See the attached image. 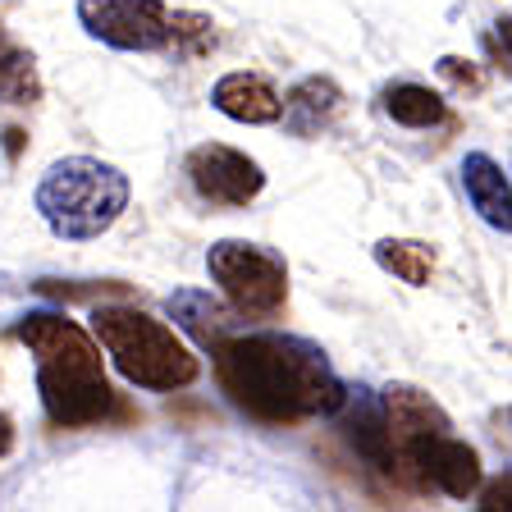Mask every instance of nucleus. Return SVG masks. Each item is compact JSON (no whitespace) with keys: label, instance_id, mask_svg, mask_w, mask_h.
Segmentation results:
<instances>
[{"label":"nucleus","instance_id":"obj_1","mask_svg":"<svg viewBox=\"0 0 512 512\" xmlns=\"http://www.w3.org/2000/svg\"><path fill=\"white\" fill-rule=\"evenodd\" d=\"M220 389L266 426H298L311 416H334L343 380L330 357L298 334H224L211 343Z\"/></svg>","mask_w":512,"mask_h":512},{"label":"nucleus","instance_id":"obj_2","mask_svg":"<svg viewBox=\"0 0 512 512\" xmlns=\"http://www.w3.org/2000/svg\"><path fill=\"white\" fill-rule=\"evenodd\" d=\"M14 339L32 352L37 394L60 430L101 426L106 416H115L119 398L106 380L101 343L78 320L60 316V311H32V316L14 320Z\"/></svg>","mask_w":512,"mask_h":512},{"label":"nucleus","instance_id":"obj_3","mask_svg":"<svg viewBox=\"0 0 512 512\" xmlns=\"http://www.w3.org/2000/svg\"><path fill=\"white\" fill-rule=\"evenodd\" d=\"M92 334L96 343L106 348V357L115 362V371L138 389L151 394H174V389H188L202 362L192 357V348L179 334L165 325V320L147 316L138 307H96L92 311Z\"/></svg>","mask_w":512,"mask_h":512},{"label":"nucleus","instance_id":"obj_4","mask_svg":"<svg viewBox=\"0 0 512 512\" xmlns=\"http://www.w3.org/2000/svg\"><path fill=\"white\" fill-rule=\"evenodd\" d=\"M37 215L46 220L55 238L87 243L115 229V220L128 206V179L96 156H64L37 183Z\"/></svg>","mask_w":512,"mask_h":512},{"label":"nucleus","instance_id":"obj_5","mask_svg":"<svg viewBox=\"0 0 512 512\" xmlns=\"http://www.w3.org/2000/svg\"><path fill=\"white\" fill-rule=\"evenodd\" d=\"M206 270H211L215 288L238 316L270 320L284 311L288 302V266L284 256L270 252L261 243H243V238H224L206 252Z\"/></svg>","mask_w":512,"mask_h":512},{"label":"nucleus","instance_id":"obj_6","mask_svg":"<svg viewBox=\"0 0 512 512\" xmlns=\"http://www.w3.org/2000/svg\"><path fill=\"white\" fill-rule=\"evenodd\" d=\"M380 407H384V430H389V480H398L403 490H426L421 458H426L430 439L453 430V421L416 384H389L380 394Z\"/></svg>","mask_w":512,"mask_h":512},{"label":"nucleus","instance_id":"obj_7","mask_svg":"<svg viewBox=\"0 0 512 512\" xmlns=\"http://www.w3.org/2000/svg\"><path fill=\"white\" fill-rule=\"evenodd\" d=\"M78 19L96 42L115 46V51L174 46V14L165 0H78Z\"/></svg>","mask_w":512,"mask_h":512},{"label":"nucleus","instance_id":"obj_8","mask_svg":"<svg viewBox=\"0 0 512 512\" xmlns=\"http://www.w3.org/2000/svg\"><path fill=\"white\" fill-rule=\"evenodd\" d=\"M183 170H188V183L202 202L229 206V211L256 202L261 188H266V170H261L247 151L224 147V142H202V147H192L188 160H183Z\"/></svg>","mask_w":512,"mask_h":512},{"label":"nucleus","instance_id":"obj_9","mask_svg":"<svg viewBox=\"0 0 512 512\" xmlns=\"http://www.w3.org/2000/svg\"><path fill=\"white\" fill-rule=\"evenodd\" d=\"M421 480H426V490H439L448 499H467V494L480 490V453L453 430H444L439 439H430L426 458H421Z\"/></svg>","mask_w":512,"mask_h":512},{"label":"nucleus","instance_id":"obj_10","mask_svg":"<svg viewBox=\"0 0 512 512\" xmlns=\"http://www.w3.org/2000/svg\"><path fill=\"white\" fill-rule=\"evenodd\" d=\"M343 115V92L334 78H302L293 92L279 101V119L293 138H320L325 128H334V119Z\"/></svg>","mask_w":512,"mask_h":512},{"label":"nucleus","instance_id":"obj_11","mask_svg":"<svg viewBox=\"0 0 512 512\" xmlns=\"http://www.w3.org/2000/svg\"><path fill=\"white\" fill-rule=\"evenodd\" d=\"M339 412H343V439L352 444V453H357L366 467L389 476V430H384L380 394H371V389H348Z\"/></svg>","mask_w":512,"mask_h":512},{"label":"nucleus","instance_id":"obj_12","mask_svg":"<svg viewBox=\"0 0 512 512\" xmlns=\"http://www.w3.org/2000/svg\"><path fill=\"white\" fill-rule=\"evenodd\" d=\"M462 188H467V202L480 211V220L499 229V234H512V192H508V170H503L494 156L485 151H471L462 156Z\"/></svg>","mask_w":512,"mask_h":512},{"label":"nucleus","instance_id":"obj_13","mask_svg":"<svg viewBox=\"0 0 512 512\" xmlns=\"http://www.w3.org/2000/svg\"><path fill=\"white\" fill-rule=\"evenodd\" d=\"M211 106L229 115L234 124H275L279 119V92L261 74H224L211 87Z\"/></svg>","mask_w":512,"mask_h":512},{"label":"nucleus","instance_id":"obj_14","mask_svg":"<svg viewBox=\"0 0 512 512\" xmlns=\"http://www.w3.org/2000/svg\"><path fill=\"white\" fill-rule=\"evenodd\" d=\"M165 311H170V316L179 320L183 330L202 343V348H211V343L224 339V334H234L238 320H243L234 307H224V302H215L211 293H197V288H183V293H174V298L165 302Z\"/></svg>","mask_w":512,"mask_h":512},{"label":"nucleus","instance_id":"obj_15","mask_svg":"<svg viewBox=\"0 0 512 512\" xmlns=\"http://www.w3.org/2000/svg\"><path fill=\"white\" fill-rule=\"evenodd\" d=\"M384 115L403 128H435L448 119V106H444V96L421 83H394V87H384Z\"/></svg>","mask_w":512,"mask_h":512},{"label":"nucleus","instance_id":"obj_16","mask_svg":"<svg viewBox=\"0 0 512 512\" xmlns=\"http://www.w3.org/2000/svg\"><path fill=\"white\" fill-rule=\"evenodd\" d=\"M375 266L412 288H426L435 275V247L416 243V238H384V243H375Z\"/></svg>","mask_w":512,"mask_h":512},{"label":"nucleus","instance_id":"obj_17","mask_svg":"<svg viewBox=\"0 0 512 512\" xmlns=\"http://www.w3.org/2000/svg\"><path fill=\"white\" fill-rule=\"evenodd\" d=\"M37 96H42L37 60L14 42L10 32L0 28V101H10V106H32Z\"/></svg>","mask_w":512,"mask_h":512},{"label":"nucleus","instance_id":"obj_18","mask_svg":"<svg viewBox=\"0 0 512 512\" xmlns=\"http://www.w3.org/2000/svg\"><path fill=\"white\" fill-rule=\"evenodd\" d=\"M439 74L453 78L458 87H471V92L480 87V74H476V69H462V60H453V55H448V60H439Z\"/></svg>","mask_w":512,"mask_h":512},{"label":"nucleus","instance_id":"obj_19","mask_svg":"<svg viewBox=\"0 0 512 512\" xmlns=\"http://www.w3.org/2000/svg\"><path fill=\"white\" fill-rule=\"evenodd\" d=\"M480 508H508V476H499L490 485V494H485V503Z\"/></svg>","mask_w":512,"mask_h":512},{"label":"nucleus","instance_id":"obj_20","mask_svg":"<svg viewBox=\"0 0 512 512\" xmlns=\"http://www.w3.org/2000/svg\"><path fill=\"white\" fill-rule=\"evenodd\" d=\"M10 448H14V421H10V412L0 407V458H5Z\"/></svg>","mask_w":512,"mask_h":512}]
</instances>
